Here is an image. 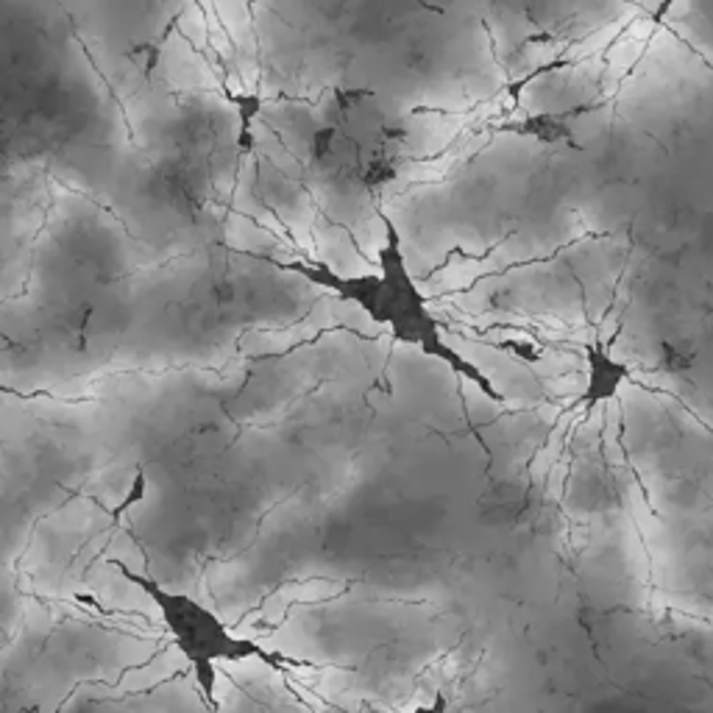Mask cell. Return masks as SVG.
<instances>
[{"label": "cell", "instance_id": "cell-1", "mask_svg": "<svg viewBox=\"0 0 713 713\" xmlns=\"http://www.w3.org/2000/svg\"><path fill=\"white\" fill-rule=\"evenodd\" d=\"M290 271L301 273L307 282L321 284L332 290L348 304L360 310L374 326L388 332L393 343L413 352L424 354L426 360H435L449 374L472 385L474 390L485 396L494 404H505V393L496 388L494 379L472 360L457 346L449 343L443 335V326L437 315L432 313L430 301L407 273L404 260L393 246L382 253V266L377 277H337L324 266H310V262H290Z\"/></svg>", "mask_w": 713, "mask_h": 713}, {"label": "cell", "instance_id": "cell-2", "mask_svg": "<svg viewBox=\"0 0 713 713\" xmlns=\"http://www.w3.org/2000/svg\"><path fill=\"white\" fill-rule=\"evenodd\" d=\"M115 566L123 574L126 583L134 585L154 605L156 616H160L162 627L171 636L173 647L187 660L201 700H204V705L213 713L218 711L220 667L262 663V667L273 669V672L313 667L310 660L290 658V655L266 647L257 638L237 633L218 611H213L207 602L193 596L190 591L171 588V585L160 583L156 577L134 572V569L120 563V560H115Z\"/></svg>", "mask_w": 713, "mask_h": 713}, {"label": "cell", "instance_id": "cell-3", "mask_svg": "<svg viewBox=\"0 0 713 713\" xmlns=\"http://www.w3.org/2000/svg\"><path fill=\"white\" fill-rule=\"evenodd\" d=\"M585 382L580 393V404L585 413H594L596 407L614 401L627 382H633L630 363L622 360L611 343L591 341L583 346Z\"/></svg>", "mask_w": 713, "mask_h": 713}, {"label": "cell", "instance_id": "cell-4", "mask_svg": "<svg viewBox=\"0 0 713 713\" xmlns=\"http://www.w3.org/2000/svg\"><path fill=\"white\" fill-rule=\"evenodd\" d=\"M390 713H452V700L443 691H435V694L424 696V700H415L407 707H401V711Z\"/></svg>", "mask_w": 713, "mask_h": 713}]
</instances>
